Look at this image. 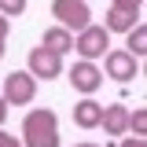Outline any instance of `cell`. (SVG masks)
Segmentation results:
<instances>
[{"label":"cell","instance_id":"6da1fadb","mask_svg":"<svg viewBox=\"0 0 147 147\" xmlns=\"http://www.w3.org/2000/svg\"><path fill=\"white\" fill-rule=\"evenodd\" d=\"M22 147H59V114L37 107L22 118Z\"/></svg>","mask_w":147,"mask_h":147},{"label":"cell","instance_id":"7a4b0ae2","mask_svg":"<svg viewBox=\"0 0 147 147\" xmlns=\"http://www.w3.org/2000/svg\"><path fill=\"white\" fill-rule=\"evenodd\" d=\"M52 15L66 33H81L85 26H92V11L85 0H52Z\"/></svg>","mask_w":147,"mask_h":147},{"label":"cell","instance_id":"3957f363","mask_svg":"<svg viewBox=\"0 0 147 147\" xmlns=\"http://www.w3.org/2000/svg\"><path fill=\"white\" fill-rule=\"evenodd\" d=\"M74 52L81 55V59H88V63H96L99 55L110 52V33L103 30V26H85L81 33H74Z\"/></svg>","mask_w":147,"mask_h":147},{"label":"cell","instance_id":"277c9868","mask_svg":"<svg viewBox=\"0 0 147 147\" xmlns=\"http://www.w3.org/2000/svg\"><path fill=\"white\" fill-rule=\"evenodd\" d=\"M26 74H30L33 81H55V77L63 74V55L48 52L44 44H37L33 52H30V59H26Z\"/></svg>","mask_w":147,"mask_h":147},{"label":"cell","instance_id":"5b68a950","mask_svg":"<svg viewBox=\"0 0 147 147\" xmlns=\"http://www.w3.org/2000/svg\"><path fill=\"white\" fill-rule=\"evenodd\" d=\"M33 96H37V81L30 77L26 70H15V74H7L4 77V92H0V99L11 107H26V103H33Z\"/></svg>","mask_w":147,"mask_h":147},{"label":"cell","instance_id":"8992f818","mask_svg":"<svg viewBox=\"0 0 147 147\" xmlns=\"http://www.w3.org/2000/svg\"><path fill=\"white\" fill-rule=\"evenodd\" d=\"M66 77H70V88L81 92V96H92V92L103 85V70L96 63H88V59H77L70 70H66Z\"/></svg>","mask_w":147,"mask_h":147},{"label":"cell","instance_id":"52a82bcc","mask_svg":"<svg viewBox=\"0 0 147 147\" xmlns=\"http://www.w3.org/2000/svg\"><path fill=\"white\" fill-rule=\"evenodd\" d=\"M103 74H107V77H114V81H121V85H129V81L140 74V59H132V55L121 52V48H114V52H107Z\"/></svg>","mask_w":147,"mask_h":147},{"label":"cell","instance_id":"ba28073f","mask_svg":"<svg viewBox=\"0 0 147 147\" xmlns=\"http://www.w3.org/2000/svg\"><path fill=\"white\" fill-rule=\"evenodd\" d=\"M99 125H103L107 136H125V132H129V107H125V103H110V107H103Z\"/></svg>","mask_w":147,"mask_h":147},{"label":"cell","instance_id":"9c48e42d","mask_svg":"<svg viewBox=\"0 0 147 147\" xmlns=\"http://www.w3.org/2000/svg\"><path fill=\"white\" fill-rule=\"evenodd\" d=\"M99 118H103V103H96L92 96H85L81 103H74V125H81V129H99Z\"/></svg>","mask_w":147,"mask_h":147},{"label":"cell","instance_id":"30bf717a","mask_svg":"<svg viewBox=\"0 0 147 147\" xmlns=\"http://www.w3.org/2000/svg\"><path fill=\"white\" fill-rule=\"evenodd\" d=\"M40 44H44L48 52H55V55H66V52L74 48V33H66L63 26H52V30H44Z\"/></svg>","mask_w":147,"mask_h":147},{"label":"cell","instance_id":"8fae6325","mask_svg":"<svg viewBox=\"0 0 147 147\" xmlns=\"http://www.w3.org/2000/svg\"><path fill=\"white\" fill-rule=\"evenodd\" d=\"M132 26H140V18H136V15H125V11H114V7H110L107 18H103V30H107V33H129Z\"/></svg>","mask_w":147,"mask_h":147},{"label":"cell","instance_id":"7c38bea8","mask_svg":"<svg viewBox=\"0 0 147 147\" xmlns=\"http://www.w3.org/2000/svg\"><path fill=\"white\" fill-rule=\"evenodd\" d=\"M132 59H140V55H147V26L140 22V26H132L129 30V48H125Z\"/></svg>","mask_w":147,"mask_h":147},{"label":"cell","instance_id":"4fadbf2b","mask_svg":"<svg viewBox=\"0 0 147 147\" xmlns=\"http://www.w3.org/2000/svg\"><path fill=\"white\" fill-rule=\"evenodd\" d=\"M129 132H132V136H144L147 132V110L144 107H136L132 114H129Z\"/></svg>","mask_w":147,"mask_h":147},{"label":"cell","instance_id":"5bb4252c","mask_svg":"<svg viewBox=\"0 0 147 147\" xmlns=\"http://www.w3.org/2000/svg\"><path fill=\"white\" fill-rule=\"evenodd\" d=\"M0 15L7 18H18V15H26V0H0Z\"/></svg>","mask_w":147,"mask_h":147},{"label":"cell","instance_id":"9a60e30c","mask_svg":"<svg viewBox=\"0 0 147 147\" xmlns=\"http://www.w3.org/2000/svg\"><path fill=\"white\" fill-rule=\"evenodd\" d=\"M110 7H114V11H125V15H136V18H140V11H144V0H110Z\"/></svg>","mask_w":147,"mask_h":147},{"label":"cell","instance_id":"2e32d148","mask_svg":"<svg viewBox=\"0 0 147 147\" xmlns=\"http://www.w3.org/2000/svg\"><path fill=\"white\" fill-rule=\"evenodd\" d=\"M7 30H11V22L0 15V59H4V52H7Z\"/></svg>","mask_w":147,"mask_h":147},{"label":"cell","instance_id":"e0dca14e","mask_svg":"<svg viewBox=\"0 0 147 147\" xmlns=\"http://www.w3.org/2000/svg\"><path fill=\"white\" fill-rule=\"evenodd\" d=\"M0 147H22V140H18L15 132H4L0 129Z\"/></svg>","mask_w":147,"mask_h":147},{"label":"cell","instance_id":"ac0fdd59","mask_svg":"<svg viewBox=\"0 0 147 147\" xmlns=\"http://www.w3.org/2000/svg\"><path fill=\"white\" fill-rule=\"evenodd\" d=\"M118 147H147V140H144V136H125Z\"/></svg>","mask_w":147,"mask_h":147},{"label":"cell","instance_id":"d6986e66","mask_svg":"<svg viewBox=\"0 0 147 147\" xmlns=\"http://www.w3.org/2000/svg\"><path fill=\"white\" fill-rule=\"evenodd\" d=\"M4 118H7V103L0 99V129H4Z\"/></svg>","mask_w":147,"mask_h":147},{"label":"cell","instance_id":"ffe728a7","mask_svg":"<svg viewBox=\"0 0 147 147\" xmlns=\"http://www.w3.org/2000/svg\"><path fill=\"white\" fill-rule=\"evenodd\" d=\"M74 147H99V144H74Z\"/></svg>","mask_w":147,"mask_h":147}]
</instances>
